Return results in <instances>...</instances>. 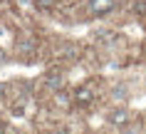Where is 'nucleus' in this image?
<instances>
[{
  "label": "nucleus",
  "instance_id": "f257e3e1",
  "mask_svg": "<svg viewBox=\"0 0 146 134\" xmlns=\"http://www.w3.org/2000/svg\"><path fill=\"white\" fill-rule=\"evenodd\" d=\"M129 119H131V114H129L126 107H114V109L107 112V122L111 127H126V124H129Z\"/></svg>",
  "mask_w": 146,
  "mask_h": 134
},
{
  "label": "nucleus",
  "instance_id": "f03ea898",
  "mask_svg": "<svg viewBox=\"0 0 146 134\" xmlns=\"http://www.w3.org/2000/svg\"><path fill=\"white\" fill-rule=\"evenodd\" d=\"M116 8V0H89V13L94 17H102Z\"/></svg>",
  "mask_w": 146,
  "mask_h": 134
},
{
  "label": "nucleus",
  "instance_id": "7ed1b4c3",
  "mask_svg": "<svg viewBox=\"0 0 146 134\" xmlns=\"http://www.w3.org/2000/svg\"><path fill=\"white\" fill-rule=\"evenodd\" d=\"M72 102H77V104H92L94 102V89L89 85H79L77 89H74V95H72Z\"/></svg>",
  "mask_w": 146,
  "mask_h": 134
},
{
  "label": "nucleus",
  "instance_id": "20e7f679",
  "mask_svg": "<svg viewBox=\"0 0 146 134\" xmlns=\"http://www.w3.org/2000/svg\"><path fill=\"white\" fill-rule=\"evenodd\" d=\"M47 87H50L52 92L64 89V77H62L60 72H50V75H47Z\"/></svg>",
  "mask_w": 146,
  "mask_h": 134
},
{
  "label": "nucleus",
  "instance_id": "39448f33",
  "mask_svg": "<svg viewBox=\"0 0 146 134\" xmlns=\"http://www.w3.org/2000/svg\"><path fill=\"white\" fill-rule=\"evenodd\" d=\"M119 134H144V132H141V127H136V124H126V127H121Z\"/></svg>",
  "mask_w": 146,
  "mask_h": 134
},
{
  "label": "nucleus",
  "instance_id": "423d86ee",
  "mask_svg": "<svg viewBox=\"0 0 146 134\" xmlns=\"http://www.w3.org/2000/svg\"><path fill=\"white\" fill-rule=\"evenodd\" d=\"M37 3V8H50L52 5V0H35Z\"/></svg>",
  "mask_w": 146,
  "mask_h": 134
},
{
  "label": "nucleus",
  "instance_id": "0eeeda50",
  "mask_svg": "<svg viewBox=\"0 0 146 134\" xmlns=\"http://www.w3.org/2000/svg\"><path fill=\"white\" fill-rule=\"evenodd\" d=\"M0 95H3V85H0Z\"/></svg>",
  "mask_w": 146,
  "mask_h": 134
}]
</instances>
